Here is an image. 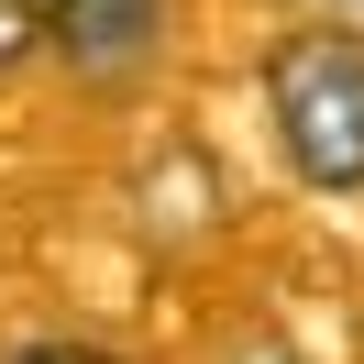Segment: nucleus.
I'll list each match as a JSON object with an SVG mask.
<instances>
[{
  "label": "nucleus",
  "mask_w": 364,
  "mask_h": 364,
  "mask_svg": "<svg viewBox=\"0 0 364 364\" xmlns=\"http://www.w3.org/2000/svg\"><path fill=\"white\" fill-rule=\"evenodd\" d=\"M265 111L309 188H364V33H287L265 67Z\"/></svg>",
  "instance_id": "obj_1"
},
{
  "label": "nucleus",
  "mask_w": 364,
  "mask_h": 364,
  "mask_svg": "<svg viewBox=\"0 0 364 364\" xmlns=\"http://www.w3.org/2000/svg\"><path fill=\"white\" fill-rule=\"evenodd\" d=\"M45 45V0H0V67Z\"/></svg>",
  "instance_id": "obj_3"
},
{
  "label": "nucleus",
  "mask_w": 364,
  "mask_h": 364,
  "mask_svg": "<svg viewBox=\"0 0 364 364\" xmlns=\"http://www.w3.org/2000/svg\"><path fill=\"white\" fill-rule=\"evenodd\" d=\"M23 364H111V353H77V342H33Z\"/></svg>",
  "instance_id": "obj_4"
},
{
  "label": "nucleus",
  "mask_w": 364,
  "mask_h": 364,
  "mask_svg": "<svg viewBox=\"0 0 364 364\" xmlns=\"http://www.w3.org/2000/svg\"><path fill=\"white\" fill-rule=\"evenodd\" d=\"M45 33L67 45V67L133 77V67H155V45H166V0H45Z\"/></svg>",
  "instance_id": "obj_2"
}]
</instances>
